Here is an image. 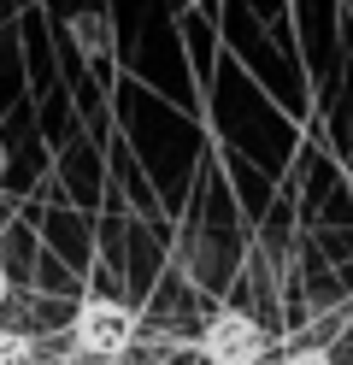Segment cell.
Wrapping results in <instances>:
<instances>
[{
	"label": "cell",
	"instance_id": "5",
	"mask_svg": "<svg viewBox=\"0 0 353 365\" xmlns=\"http://www.w3.org/2000/svg\"><path fill=\"white\" fill-rule=\"evenodd\" d=\"M12 301V277H6V265H0V307Z\"/></svg>",
	"mask_w": 353,
	"mask_h": 365
},
{
	"label": "cell",
	"instance_id": "4",
	"mask_svg": "<svg viewBox=\"0 0 353 365\" xmlns=\"http://www.w3.org/2000/svg\"><path fill=\"white\" fill-rule=\"evenodd\" d=\"M282 365H336L324 348H295V354H282Z\"/></svg>",
	"mask_w": 353,
	"mask_h": 365
},
{
	"label": "cell",
	"instance_id": "7",
	"mask_svg": "<svg viewBox=\"0 0 353 365\" xmlns=\"http://www.w3.org/2000/svg\"><path fill=\"white\" fill-rule=\"evenodd\" d=\"M347 324H353V301H347Z\"/></svg>",
	"mask_w": 353,
	"mask_h": 365
},
{
	"label": "cell",
	"instance_id": "2",
	"mask_svg": "<svg viewBox=\"0 0 353 365\" xmlns=\"http://www.w3.org/2000/svg\"><path fill=\"white\" fill-rule=\"evenodd\" d=\"M271 341H265V324L242 307H218L200 324V359L206 365H265Z\"/></svg>",
	"mask_w": 353,
	"mask_h": 365
},
{
	"label": "cell",
	"instance_id": "6",
	"mask_svg": "<svg viewBox=\"0 0 353 365\" xmlns=\"http://www.w3.org/2000/svg\"><path fill=\"white\" fill-rule=\"evenodd\" d=\"M0 177H6V148H0Z\"/></svg>",
	"mask_w": 353,
	"mask_h": 365
},
{
	"label": "cell",
	"instance_id": "8",
	"mask_svg": "<svg viewBox=\"0 0 353 365\" xmlns=\"http://www.w3.org/2000/svg\"><path fill=\"white\" fill-rule=\"evenodd\" d=\"M153 365H171V359H153Z\"/></svg>",
	"mask_w": 353,
	"mask_h": 365
},
{
	"label": "cell",
	"instance_id": "3",
	"mask_svg": "<svg viewBox=\"0 0 353 365\" xmlns=\"http://www.w3.org/2000/svg\"><path fill=\"white\" fill-rule=\"evenodd\" d=\"M0 365H41V354L24 330H0Z\"/></svg>",
	"mask_w": 353,
	"mask_h": 365
},
{
	"label": "cell",
	"instance_id": "1",
	"mask_svg": "<svg viewBox=\"0 0 353 365\" xmlns=\"http://www.w3.org/2000/svg\"><path fill=\"white\" fill-rule=\"evenodd\" d=\"M71 348L94 365H112L135 348V312L124 301H112V294H88L71 318Z\"/></svg>",
	"mask_w": 353,
	"mask_h": 365
}]
</instances>
